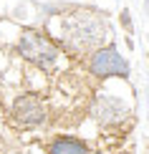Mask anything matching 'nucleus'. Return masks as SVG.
I'll use <instances>...</instances> for the list:
<instances>
[{"instance_id":"obj_1","label":"nucleus","mask_w":149,"mask_h":154,"mask_svg":"<svg viewBox=\"0 0 149 154\" xmlns=\"http://www.w3.org/2000/svg\"><path fill=\"white\" fill-rule=\"evenodd\" d=\"M104 38H106V20L99 13L81 10L68 15L63 23V41H66V48L73 53L94 51Z\"/></svg>"},{"instance_id":"obj_2","label":"nucleus","mask_w":149,"mask_h":154,"mask_svg":"<svg viewBox=\"0 0 149 154\" xmlns=\"http://www.w3.org/2000/svg\"><path fill=\"white\" fill-rule=\"evenodd\" d=\"M18 53L41 71H51L58 61V46L41 30H23L18 41Z\"/></svg>"},{"instance_id":"obj_3","label":"nucleus","mask_w":149,"mask_h":154,"mask_svg":"<svg viewBox=\"0 0 149 154\" xmlns=\"http://www.w3.org/2000/svg\"><path fill=\"white\" fill-rule=\"evenodd\" d=\"M88 71H91L94 76H99V79H109V76L126 79L129 76V63L114 46H104V48H96L91 53Z\"/></svg>"},{"instance_id":"obj_4","label":"nucleus","mask_w":149,"mask_h":154,"mask_svg":"<svg viewBox=\"0 0 149 154\" xmlns=\"http://www.w3.org/2000/svg\"><path fill=\"white\" fill-rule=\"evenodd\" d=\"M13 121L20 126H38L46 121V106L33 94H23L13 101Z\"/></svg>"},{"instance_id":"obj_5","label":"nucleus","mask_w":149,"mask_h":154,"mask_svg":"<svg viewBox=\"0 0 149 154\" xmlns=\"http://www.w3.org/2000/svg\"><path fill=\"white\" fill-rule=\"evenodd\" d=\"M91 111H94V119L101 121V124H119L126 116V106L114 96H99L94 101Z\"/></svg>"},{"instance_id":"obj_6","label":"nucleus","mask_w":149,"mask_h":154,"mask_svg":"<svg viewBox=\"0 0 149 154\" xmlns=\"http://www.w3.org/2000/svg\"><path fill=\"white\" fill-rule=\"evenodd\" d=\"M51 154H88L86 144L81 139H73V137H61L51 144Z\"/></svg>"},{"instance_id":"obj_7","label":"nucleus","mask_w":149,"mask_h":154,"mask_svg":"<svg viewBox=\"0 0 149 154\" xmlns=\"http://www.w3.org/2000/svg\"><path fill=\"white\" fill-rule=\"evenodd\" d=\"M147 5H149V0H147Z\"/></svg>"},{"instance_id":"obj_8","label":"nucleus","mask_w":149,"mask_h":154,"mask_svg":"<svg viewBox=\"0 0 149 154\" xmlns=\"http://www.w3.org/2000/svg\"><path fill=\"white\" fill-rule=\"evenodd\" d=\"M91 154H96V152H91Z\"/></svg>"}]
</instances>
